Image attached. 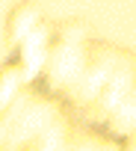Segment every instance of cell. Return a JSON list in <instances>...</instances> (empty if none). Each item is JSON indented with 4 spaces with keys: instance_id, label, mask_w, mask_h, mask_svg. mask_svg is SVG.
<instances>
[{
    "instance_id": "6da1fadb",
    "label": "cell",
    "mask_w": 136,
    "mask_h": 151,
    "mask_svg": "<svg viewBox=\"0 0 136 151\" xmlns=\"http://www.w3.org/2000/svg\"><path fill=\"white\" fill-rule=\"evenodd\" d=\"M33 89H36L39 95H47V92H50V83H47V77H42V74H39V77L33 80Z\"/></svg>"
},
{
    "instance_id": "7a4b0ae2",
    "label": "cell",
    "mask_w": 136,
    "mask_h": 151,
    "mask_svg": "<svg viewBox=\"0 0 136 151\" xmlns=\"http://www.w3.org/2000/svg\"><path fill=\"white\" fill-rule=\"evenodd\" d=\"M18 59H21V47H12V50H9V56H6V65H15Z\"/></svg>"
}]
</instances>
